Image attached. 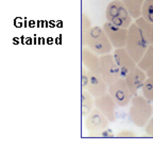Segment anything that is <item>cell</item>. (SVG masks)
I'll use <instances>...</instances> for the list:
<instances>
[{"label":"cell","instance_id":"obj_6","mask_svg":"<svg viewBox=\"0 0 153 151\" xmlns=\"http://www.w3.org/2000/svg\"><path fill=\"white\" fill-rule=\"evenodd\" d=\"M108 93L115 100L117 106H127L131 103V100L133 98L131 91L128 86L127 82L124 78H119L116 82L108 85Z\"/></svg>","mask_w":153,"mask_h":151},{"label":"cell","instance_id":"obj_13","mask_svg":"<svg viewBox=\"0 0 153 151\" xmlns=\"http://www.w3.org/2000/svg\"><path fill=\"white\" fill-rule=\"evenodd\" d=\"M81 58L82 64L84 67H86L89 70H94V71H99V69H100V55L98 53H96L88 47L84 46L82 48Z\"/></svg>","mask_w":153,"mask_h":151},{"label":"cell","instance_id":"obj_22","mask_svg":"<svg viewBox=\"0 0 153 151\" xmlns=\"http://www.w3.org/2000/svg\"><path fill=\"white\" fill-rule=\"evenodd\" d=\"M145 131H146V133H147L148 136L153 137V116L148 121V123L146 125V127H145Z\"/></svg>","mask_w":153,"mask_h":151},{"label":"cell","instance_id":"obj_23","mask_svg":"<svg viewBox=\"0 0 153 151\" xmlns=\"http://www.w3.org/2000/svg\"><path fill=\"white\" fill-rule=\"evenodd\" d=\"M146 74H147V76H148V77L153 78V67H150L149 69H147Z\"/></svg>","mask_w":153,"mask_h":151},{"label":"cell","instance_id":"obj_8","mask_svg":"<svg viewBox=\"0 0 153 151\" xmlns=\"http://www.w3.org/2000/svg\"><path fill=\"white\" fill-rule=\"evenodd\" d=\"M85 89L93 95L94 97H99L108 91V85L104 81L99 71H94L88 69V79Z\"/></svg>","mask_w":153,"mask_h":151},{"label":"cell","instance_id":"obj_20","mask_svg":"<svg viewBox=\"0 0 153 151\" xmlns=\"http://www.w3.org/2000/svg\"><path fill=\"white\" fill-rule=\"evenodd\" d=\"M82 37L85 36V34L89 31L93 25H91V19L88 18V16L86 14H82Z\"/></svg>","mask_w":153,"mask_h":151},{"label":"cell","instance_id":"obj_10","mask_svg":"<svg viewBox=\"0 0 153 151\" xmlns=\"http://www.w3.org/2000/svg\"><path fill=\"white\" fill-rule=\"evenodd\" d=\"M108 118L103 114L101 111L95 108L85 119V128L89 132H99L104 131L108 126Z\"/></svg>","mask_w":153,"mask_h":151},{"label":"cell","instance_id":"obj_18","mask_svg":"<svg viewBox=\"0 0 153 151\" xmlns=\"http://www.w3.org/2000/svg\"><path fill=\"white\" fill-rule=\"evenodd\" d=\"M141 93L145 98L153 102V78L148 77L141 87Z\"/></svg>","mask_w":153,"mask_h":151},{"label":"cell","instance_id":"obj_17","mask_svg":"<svg viewBox=\"0 0 153 151\" xmlns=\"http://www.w3.org/2000/svg\"><path fill=\"white\" fill-rule=\"evenodd\" d=\"M137 65L143 70H147L150 67H153V44L149 46V48L147 49L145 55H143V59L137 63Z\"/></svg>","mask_w":153,"mask_h":151},{"label":"cell","instance_id":"obj_16","mask_svg":"<svg viewBox=\"0 0 153 151\" xmlns=\"http://www.w3.org/2000/svg\"><path fill=\"white\" fill-rule=\"evenodd\" d=\"M137 26L140 28V30L143 31V35L147 39V41L149 42L150 45L153 44V22H148L147 19H145L143 16L135 19Z\"/></svg>","mask_w":153,"mask_h":151},{"label":"cell","instance_id":"obj_7","mask_svg":"<svg viewBox=\"0 0 153 151\" xmlns=\"http://www.w3.org/2000/svg\"><path fill=\"white\" fill-rule=\"evenodd\" d=\"M104 29L105 33L108 35V39L112 43L113 47L116 48H124L127 45L128 34H129V29L117 27L115 25L111 24L110 22H104L102 27Z\"/></svg>","mask_w":153,"mask_h":151},{"label":"cell","instance_id":"obj_4","mask_svg":"<svg viewBox=\"0 0 153 151\" xmlns=\"http://www.w3.org/2000/svg\"><path fill=\"white\" fill-rule=\"evenodd\" d=\"M105 17L111 24L126 29H129L133 18L122 0H114L108 3L105 10Z\"/></svg>","mask_w":153,"mask_h":151},{"label":"cell","instance_id":"obj_14","mask_svg":"<svg viewBox=\"0 0 153 151\" xmlns=\"http://www.w3.org/2000/svg\"><path fill=\"white\" fill-rule=\"evenodd\" d=\"M82 110L81 114L82 116H87L91 111L94 110V106H95V97L91 95L89 91H87L86 89H82Z\"/></svg>","mask_w":153,"mask_h":151},{"label":"cell","instance_id":"obj_19","mask_svg":"<svg viewBox=\"0 0 153 151\" xmlns=\"http://www.w3.org/2000/svg\"><path fill=\"white\" fill-rule=\"evenodd\" d=\"M141 16L148 22H153V0H145Z\"/></svg>","mask_w":153,"mask_h":151},{"label":"cell","instance_id":"obj_2","mask_svg":"<svg viewBox=\"0 0 153 151\" xmlns=\"http://www.w3.org/2000/svg\"><path fill=\"white\" fill-rule=\"evenodd\" d=\"M82 44L85 47H88L99 55L111 53L113 45L108 39L104 29L98 26L91 27L89 31L82 37Z\"/></svg>","mask_w":153,"mask_h":151},{"label":"cell","instance_id":"obj_21","mask_svg":"<svg viewBox=\"0 0 153 151\" xmlns=\"http://www.w3.org/2000/svg\"><path fill=\"white\" fill-rule=\"evenodd\" d=\"M116 137H120V138H124V137H128V138H134L136 137V133L131 130H122L119 133L116 134Z\"/></svg>","mask_w":153,"mask_h":151},{"label":"cell","instance_id":"obj_3","mask_svg":"<svg viewBox=\"0 0 153 151\" xmlns=\"http://www.w3.org/2000/svg\"><path fill=\"white\" fill-rule=\"evenodd\" d=\"M149 46H150V44L145 37L140 28L137 26L136 22L132 24L129 27L127 45H126L124 48L127 49L129 54L133 58V60L135 62L138 63L143 59L147 49L149 48Z\"/></svg>","mask_w":153,"mask_h":151},{"label":"cell","instance_id":"obj_5","mask_svg":"<svg viewBox=\"0 0 153 151\" xmlns=\"http://www.w3.org/2000/svg\"><path fill=\"white\" fill-rule=\"evenodd\" d=\"M101 77L104 81L111 85L114 82L117 81L120 77V70L117 66V63L115 61L114 54L106 53V54L100 55V69H99Z\"/></svg>","mask_w":153,"mask_h":151},{"label":"cell","instance_id":"obj_12","mask_svg":"<svg viewBox=\"0 0 153 151\" xmlns=\"http://www.w3.org/2000/svg\"><path fill=\"white\" fill-rule=\"evenodd\" d=\"M117 104L111 96V94L105 93L104 95L95 98V108H97L99 111L104 114L106 117L108 118L110 121H114L116 119V115H115V109H116Z\"/></svg>","mask_w":153,"mask_h":151},{"label":"cell","instance_id":"obj_15","mask_svg":"<svg viewBox=\"0 0 153 151\" xmlns=\"http://www.w3.org/2000/svg\"><path fill=\"white\" fill-rule=\"evenodd\" d=\"M124 5L127 7L128 11L130 12L131 16L135 19L141 17L143 13V5L145 0H122Z\"/></svg>","mask_w":153,"mask_h":151},{"label":"cell","instance_id":"obj_11","mask_svg":"<svg viewBox=\"0 0 153 151\" xmlns=\"http://www.w3.org/2000/svg\"><path fill=\"white\" fill-rule=\"evenodd\" d=\"M147 78H148V76L146 74V70L141 69L138 65L124 77L126 82H127L128 86H129L133 96L138 95V91L141 89Z\"/></svg>","mask_w":153,"mask_h":151},{"label":"cell","instance_id":"obj_9","mask_svg":"<svg viewBox=\"0 0 153 151\" xmlns=\"http://www.w3.org/2000/svg\"><path fill=\"white\" fill-rule=\"evenodd\" d=\"M113 54L120 70V77L124 78L137 66V63L133 60L126 48H116Z\"/></svg>","mask_w":153,"mask_h":151},{"label":"cell","instance_id":"obj_1","mask_svg":"<svg viewBox=\"0 0 153 151\" xmlns=\"http://www.w3.org/2000/svg\"><path fill=\"white\" fill-rule=\"evenodd\" d=\"M153 115V106L151 101H149L143 95L133 96L131 100V108L129 111V116L132 123L136 127H146L148 121Z\"/></svg>","mask_w":153,"mask_h":151}]
</instances>
